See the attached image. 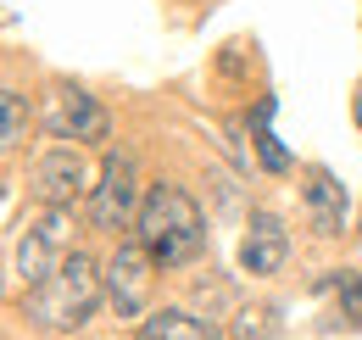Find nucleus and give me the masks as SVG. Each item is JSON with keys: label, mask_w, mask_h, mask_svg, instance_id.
Returning <instances> with one entry per match:
<instances>
[{"label": "nucleus", "mask_w": 362, "mask_h": 340, "mask_svg": "<svg viewBox=\"0 0 362 340\" xmlns=\"http://www.w3.org/2000/svg\"><path fill=\"white\" fill-rule=\"evenodd\" d=\"M106 296V273L95 268L90 251H67V262L50 273L40 290H28L23 301V318L34 324V329H78V324H90L95 307Z\"/></svg>", "instance_id": "f03ea898"}, {"label": "nucleus", "mask_w": 362, "mask_h": 340, "mask_svg": "<svg viewBox=\"0 0 362 340\" xmlns=\"http://www.w3.org/2000/svg\"><path fill=\"white\" fill-rule=\"evenodd\" d=\"M357 128H362V95H357Z\"/></svg>", "instance_id": "2eb2a0df"}, {"label": "nucleus", "mask_w": 362, "mask_h": 340, "mask_svg": "<svg viewBox=\"0 0 362 340\" xmlns=\"http://www.w3.org/2000/svg\"><path fill=\"white\" fill-rule=\"evenodd\" d=\"M301 201H307V217H313L317 234H340V223H346V190L334 184L329 168H307Z\"/></svg>", "instance_id": "1a4fd4ad"}, {"label": "nucleus", "mask_w": 362, "mask_h": 340, "mask_svg": "<svg viewBox=\"0 0 362 340\" xmlns=\"http://www.w3.org/2000/svg\"><path fill=\"white\" fill-rule=\"evenodd\" d=\"M28 196H34L45 212H67L78 196H95L90 162L78 157V145H56V151H45V157L34 162V173H28Z\"/></svg>", "instance_id": "20e7f679"}, {"label": "nucleus", "mask_w": 362, "mask_h": 340, "mask_svg": "<svg viewBox=\"0 0 362 340\" xmlns=\"http://www.w3.org/2000/svg\"><path fill=\"white\" fill-rule=\"evenodd\" d=\"M67 212H45L34 217L23 234H17V279L28 285V290H40L50 273L67 262Z\"/></svg>", "instance_id": "39448f33"}, {"label": "nucleus", "mask_w": 362, "mask_h": 340, "mask_svg": "<svg viewBox=\"0 0 362 340\" xmlns=\"http://www.w3.org/2000/svg\"><path fill=\"white\" fill-rule=\"evenodd\" d=\"M134 340H218V329L201 324V318H189L184 307H162V312H151V318L139 324Z\"/></svg>", "instance_id": "9d476101"}, {"label": "nucleus", "mask_w": 362, "mask_h": 340, "mask_svg": "<svg viewBox=\"0 0 362 340\" xmlns=\"http://www.w3.org/2000/svg\"><path fill=\"white\" fill-rule=\"evenodd\" d=\"M340 301H346L351 324H362V279H357V273H340Z\"/></svg>", "instance_id": "4468645a"}, {"label": "nucleus", "mask_w": 362, "mask_h": 340, "mask_svg": "<svg viewBox=\"0 0 362 340\" xmlns=\"http://www.w3.org/2000/svg\"><path fill=\"white\" fill-rule=\"evenodd\" d=\"M284 256H290V234H284V223H279L273 212H251L245 234H240V268L257 273V279H268V273L284 268Z\"/></svg>", "instance_id": "6e6552de"}, {"label": "nucleus", "mask_w": 362, "mask_h": 340, "mask_svg": "<svg viewBox=\"0 0 362 340\" xmlns=\"http://www.w3.org/2000/svg\"><path fill=\"white\" fill-rule=\"evenodd\" d=\"M139 207H145V190H139V157L129 151V145H112L106 162H100V178H95V196H90L95 229H106V234L134 229Z\"/></svg>", "instance_id": "7ed1b4c3"}, {"label": "nucleus", "mask_w": 362, "mask_h": 340, "mask_svg": "<svg viewBox=\"0 0 362 340\" xmlns=\"http://www.w3.org/2000/svg\"><path fill=\"white\" fill-rule=\"evenodd\" d=\"M134 240L151 251L156 268H184L206 251V223H201V207L184 196L179 184H151L145 190V207H139Z\"/></svg>", "instance_id": "f257e3e1"}, {"label": "nucleus", "mask_w": 362, "mask_h": 340, "mask_svg": "<svg viewBox=\"0 0 362 340\" xmlns=\"http://www.w3.org/2000/svg\"><path fill=\"white\" fill-rule=\"evenodd\" d=\"M251 145H257V162H262L268 173H290V151L279 145V134H273V128H257V134H251Z\"/></svg>", "instance_id": "f8f14e48"}, {"label": "nucleus", "mask_w": 362, "mask_h": 340, "mask_svg": "<svg viewBox=\"0 0 362 340\" xmlns=\"http://www.w3.org/2000/svg\"><path fill=\"white\" fill-rule=\"evenodd\" d=\"M234 335H240V340H273V335H279L273 307H245V312H240V324H234Z\"/></svg>", "instance_id": "ddd939ff"}, {"label": "nucleus", "mask_w": 362, "mask_h": 340, "mask_svg": "<svg viewBox=\"0 0 362 340\" xmlns=\"http://www.w3.org/2000/svg\"><path fill=\"white\" fill-rule=\"evenodd\" d=\"M45 128H50V140H73V145L78 140H106V112L78 84H50L45 89Z\"/></svg>", "instance_id": "0eeeda50"}, {"label": "nucleus", "mask_w": 362, "mask_h": 340, "mask_svg": "<svg viewBox=\"0 0 362 340\" xmlns=\"http://www.w3.org/2000/svg\"><path fill=\"white\" fill-rule=\"evenodd\" d=\"M23 140H28V106H23L17 89H6L0 95V145L6 151H23Z\"/></svg>", "instance_id": "9b49d317"}, {"label": "nucleus", "mask_w": 362, "mask_h": 340, "mask_svg": "<svg viewBox=\"0 0 362 340\" xmlns=\"http://www.w3.org/2000/svg\"><path fill=\"white\" fill-rule=\"evenodd\" d=\"M151 273H156L151 251H145L139 240H117V251L106 262V296L117 307V318H139V312H145V301H151Z\"/></svg>", "instance_id": "423d86ee"}]
</instances>
